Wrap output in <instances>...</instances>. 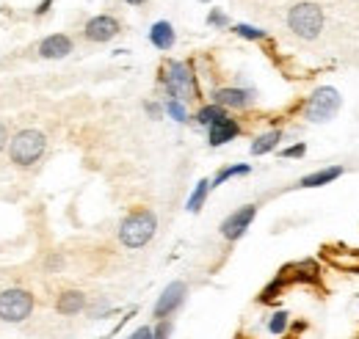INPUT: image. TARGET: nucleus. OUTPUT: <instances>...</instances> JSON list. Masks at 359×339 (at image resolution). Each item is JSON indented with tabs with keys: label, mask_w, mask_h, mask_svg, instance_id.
<instances>
[{
	"label": "nucleus",
	"mask_w": 359,
	"mask_h": 339,
	"mask_svg": "<svg viewBox=\"0 0 359 339\" xmlns=\"http://www.w3.org/2000/svg\"><path fill=\"white\" fill-rule=\"evenodd\" d=\"M287 28L293 31V36H299L302 42H315L320 34H323V25H326V17H323V8L313 3V0H302V3H293L287 8V17H285Z\"/></svg>",
	"instance_id": "nucleus-1"
},
{
	"label": "nucleus",
	"mask_w": 359,
	"mask_h": 339,
	"mask_svg": "<svg viewBox=\"0 0 359 339\" xmlns=\"http://www.w3.org/2000/svg\"><path fill=\"white\" fill-rule=\"evenodd\" d=\"M158 232V218L152 210H133L119 223V240L125 249H144Z\"/></svg>",
	"instance_id": "nucleus-2"
},
{
	"label": "nucleus",
	"mask_w": 359,
	"mask_h": 339,
	"mask_svg": "<svg viewBox=\"0 0 359 339\" xmlns=\"http://www.w3.org/2000/svg\"><path fill=\"white\" fill-rule=\"evenodd\" d=\"M343 108V97L334 85H318L304 102V119L310 125H326L332 122Z\"/></svg>",
	"instance_id": "nucleus-3"
},
{
	"label": "nucleus",
	"mask_w": 359,
	"mask_h": 339,
	"mask_svg": "<svg viewBox=\"0 0 359 339\" xmlns=\"http://www.w3.org/2000/svg\"><path fill=\"white\" fill-rule=\"evenodd\" d=\"M161 81L166 85V94L169 99H180V102H188V99H196V81H194V72L188 64L182 61H169Z\"/></svg>",
	"instance_id": "nucleus-4"
},
{
	"label": "nucleus",
	"mask_w": 359,
	"mask_h": 339,
	"mask_svg": "<svg viewBox=\"0 0 359 339\" xmlns=\"http://www.w3.org/2000/svg\"><path fill=\"white\" fill-rule=\"evenodd\" d=\"M47 149V138L39 130H22L14 135L11 146H8V155H11V163L17 166H34Z\"/></svg>",
	"instance_id": "nucleus-5"
},
{
	"label": "nucleus",
	"mask_w": 359,
	"mask_h": 339,
	"mask_svg": "<svg viewBox=\"0 0 359 339\" xmlns=\"http://www.w3.org/2000/svg\"><path fill=\"white\" fill-rule=\"evenodd\" d=\"M34 312V296L28 290H3L0 293V320L6 323H22Z\"/></svg>",
	"instance_id": "nucleus-6"
},
{
	"label": "nucleus",
	"mask_w": 359,
	"mask_h": 339,
	"mask_svg": "<svg viewBox=\"0 0 359 339\" xmlns=\"http://www.w3.org/2000/svg\"><path fill=\"white\" fill-rule=\"evenodd\" d=\"M255 215H257V205H243L235 212H229L222 221V237L224 240H241L246 235V229L252 226Z\"/></svg>",
	"instance_id": "nucleus-7"
},
{
	"label": "nucleus",
	"mask_w": 359,
	"mask_h": 339,
	"mask_svg": "<svg viewBox=\"0 0 359 339\" xmlns=\"http://www.w3.org/2000/svg\"><path fill=\"white\" fill-rule=\"evenodd\" d=\"M185 296H188V287H185V282H172L161 298L155 300V309H152V314H155V320H169L175 312H177L180 306L185 303Z\"/></svg>",
	"instance_id": "nucleus-8"
},
{
	"label": "nucleus",
	"mask_w": 359,
	"mask_h": 339,
	"mask_svg": "<svg viewBox=\"0 0 359 339\" xmlns=\"http://www.w3.org/2000/svg\"><path fill=\"white\" fill-rule=\"evenodd\" d=\"M119 31H122V28H119V20H116V17H108V14L91 17L89 22H86V28H83L86 39H89V42H97V44L111 42Z\"/></svg>",
	"instance_id": "nucleus-9"
},
{
	"label": "nucleus",
	"mask_w": 359,
	"mask_h": 339,
	"mask_svg": "<svg viewBox=\"0 0 359 339\" xmlns=\"http://www.w3.org/2000/svg\"><path fill=\"white\" fill-rule=\"evenodd\" d=\"M238 132H241V125L235 119L224 116V119H219L216 125L208 127V141H210V146H224L226 141H232Z\"/></svg>",
	"instance_id": "nucleus-10"
},
{
	"label": "nucleus",
	"mask_w": 359,
	"mask_h": 339,
	"mask_svg": "<svg viewBox=\"0 0 359 339\" xmlns=\"http://www.w3.org/2000/svg\"><path fill=\"white\" fill-rule=\"evenodd\" d=\"M252 99H255V97H252V91H246V88H219V91L213 94V102L222 105V108H246Z\"/></svg>",
	"instance_id": "nucleus-11"
},
{
	"label": "nucleus",
	"mask_w": 359,
	"mask_h": 339,
	"mask_svg": "<svg viewBox=\"0 0 359 339\" xmlns=\"http://www.w3.org/2000/svg\"><path fill=\"white\" fill-rule=\"evenodd\" d=\"M346 174L343 166H326V169H318L307 177L299 179V188H323V185H332L334 179H340Z\"/></svg>",
	"instance_id": "nucleus-12"
},
{
	"label": "nucleus",
	"mask_w": 359,
	"mask_h": 339,
	"mask_svg": "<svg viewBox=\"0 0 359 339\" xmlns=\"http://www.w3.org/2000/svg\"><path fill=\"white\" fill-rule=\"evenodd\" d=\"M72 53V39L64 34H53L39 44V55L42 58H67Z\"/></svg>",
	"instance_id": "nucleus-13"
},
{
	"label": "nucleus",
	"mask_w": 359,
	"mask_h": 339,
	"mask_svg": "<svg viewBox=\"0 0 359 339\" xmlns=\"http://www.w3.org/2000/svg\"><path fill=\"white\" fill-rule=\"evenodd\" d=\"M55 309H58V314H67V317H69V314H78V312L86 309V296L78 293V290H67V293L58 296Z\"/></svg>",
	"instance_id": "nucleus-14"
},
{
	"label": "nucleus",
	"mask_w": 359,
	"mask_h": 339,
	"mask_svg": "<svg viewBox=\"0 0 359 339\" xmlns=\"http://www.w3.org/2000/svg\"><path fill=\"white\" fill-rule=\"evenodd\" d=\"M285 138V132L282 130H269V132H263V135H257L255 141H252V155L255 158H263V155H269V152H273L276 146H279V141Z\"/></svg>",
	"instance_id": "nucleus-15"
},
{
	"label": "nucleus",
	"mask_w": 359,
	"mask_h": 339,
	"mask_svg": "<svg viewBox=\"0 0 359 339\" xmlns=\"http://www.w3.org/2000/svg\"><path fill=\"white\" fill-rule=\"evenodd\" d=\"M175 28H172V22H155L152 25V31H149V42L155 44L158 50H172L175 47Z\"/></svg>",
	"instance_id": "nucleus-16"
},
{
	"label": "nucleus",
	"mask_w": 359,
	"mask_h": 339,
	"mask_svg": "<svg viewBox=\"0 0 359 339\" xmlns=\"http://www.w3.org/2000/svg\"><path fill=\"white\" fill-rule=\"evenodd\" d=\"M210 188H213V182H210V179H199V182H196V188H194V193L188 196V205H185V207H188L191 212L202 210V205H205V199H208Z\"/></svg>",
	"instance_id": "nucleus-17"
},
{
	"label": "nucleus",
	"mask_w": 359,
	"mask_h": 339,
	"mask_svg": "<svg viewBox=\"0 0 359 339\" xmlns=\"http://www.w3.org/2000/svg\"><path fill=\"white\" fill-rule=\"evenodd\" d=\"M226 111L222 105H216V102H210V105H205V108H199V113H196V122L202 125V127H210V125H216L219 119H224Z\"/></svg>",
	"instance_id": "nucleus-18"
},
{
	"label": "nucleus",
	"mask_w": 359,
	"mask_h": 339,
	"mask_svg": "<svg viewBox=\"0 0 359 339\" xmlns=\"http://www.w3.org/2000/svg\"><path fill=\"white\" fill-rule=\"evenodd\" d=\"M287 328H290V314H287L285 309L273 312V314L269 317V334H273V337H282Z\"/></svg>",
	"instance_id": "nucleus-19"
},
{
	"label": "nucleus",
	"mask_w": 359,
	"mask_h": 339,
	"mask_svg": "<svg viewBox=\"0 0 359 339\" xmlns=\"http://www.w3.org/2000/svg\"><path fill=\"white\" fill-rule=\"evenodd\" d=\"M249 171H252V169H249L246 163H241V166H226V169H222L219 174H216V179H213V188L224 185L226 179H232V177H246Z\"/></svg>",
	"instance_id": "nucleus-20"
},
{
	"label": "nucleus",
	"mask_w": 359,
	"mask_h": 339,
	"mask_svg": "<svg viewBox=\"0 0 359 339\" xmlns=\"http://www.w3.org/2000/svg\"><path fill=\"white\" fill-rule=\"evenodd\" d=\"M163 108H166V113H169L175 122H180V125L188 122V108H185V102H180V99H166Z\"/></svg>",
	"instance_id": "nucleus-21"
},
{
	"label": "nucleus",
	"mask_w": 359,
	"mask_h": 339,
	"mask_svg": "<svg viewBox=\"0 0 359 339\" xmlns=\"http://www.w3.org/2000/svg\"><path fill=\"white\" fill-rule=\"evenodd\" d=\"M232 31H235L241 39H252V42H263V39L269 36L266 31H260V28H252V25H235Z\"/></svg>",
	"instance_id": "nucleus-22"
},
{
	"label": "nucleus",
	"mask_w": 359,
	"mask_h": 339,
	"mask_svg": "<svg viewBox=\"0 0 359 339\" xmlns=\"http://www.w3.org/2000/svg\"><path fill=\"white\" fill-rule=\"evenodd\" d=\"M279 155H282V158H287V160L304 158V155H307V144H304V141H299V144H293V146H285Z\"/></svg>",
	"instance_id": "nucleus-23"
},
{
	"label": "nucleus",
	"mask_w": 359,
	"mask_h": 339,
	"mask_svg": "<svg viewBox=\"0 0 359 339\" xmlns=\"http://www.w3.org/2000/svg\"><path fill=\"white\" fill-rule=\"evenodd\" d=\"M152 331H155V339H169L172 337V320H158V326Z\"/></svg>",
	"instance_id": "nucleus-24"
},
{
	"label": "nucleus",
	"mask_w": 359,
	"mask_h": 339,
	"mask_svg": "<svg viewBox=\"0 0 359 339\" xmlns=\"http://www.w3.org/2000/svg\"><path fill=\"white\" fill-rule=\"evenodd\" d=\"M208 25H213V28H226L229 20H226L222 11H210V14H208Z\"/></svg>",
	"instance_id": "nucleus-25"
},
{
	"label": "nucleus",
	"mask_w": 359,
	"mask_h": 339,
	"mask_svg": "<svg viewBox=\"0 0 359 339\" xmlns=\"http://www.w3.org/2000/svg\"><path fill=\"white\" fill-rule=\"evenodd\" d=\"M128 339H155V331H152V326H138Z\"/></svg>",
	"instance_id": "nucleus-26"
},
{
	"label": "nucleus",
	"mask_w": 359,
	"mask_h": 339,
	"mask_svg": "<svg viewBox=\"0 0 359 339\" xmlns=\"http://www.w3.org/2000/svg\"><path fill=\"white\" fill-rule=\"evenodd\" d=\"M163 111H166V108H161V105H155V102H149V105H147V113H149L152 119H158Z\"/></svg>",
	"instance_id": "nucleus-27"
},
{
	"label": "nucleus",
	"mask_w": 359,
	"mask_h": 339,
	"mask_svg": "<svg viewBox=\"0 0 359 339\" xmlns=\"http://www.w3.org/2000/svg\"><path fill=\"white\" fill-rule=\"evenodd\" d=\"M6 141H8V135H6V127H3V125H0V149H3V146H6Z\"/></svg>",
	"instance_id": "nucleus-28"
},
{
	"label": "nucleus",
	"mask_w": 359,
	"mask_h": 339,
	"mask_svg": "<svg viewBox=\"0 0 359 339\" xmlns=\"http://www.w3.org/2000/svg\"><path fill=\"white\" fill-rule=\"evenodd\" d=\"M47 8H50V0H45V3H42V6H39V8H36V14H45Z\"/></svg>",
	"instance_id": "nucleus-29"
},
{
	"label": "nucleus",
	"mask_w": 359,
	"mask_h": 339,
	"mask_svg": "<svg viewBox=\"0 0 359 339\" xmlns=\"http://www.w3.org/2000/svg\"><path fill=\"white\" fill-rule=\"evenodd\" d=\"M125 3H130V6H144L147 0H125Z\"/></svg>",
	"instance_id": "nucleus-30"
}]
</instances>
